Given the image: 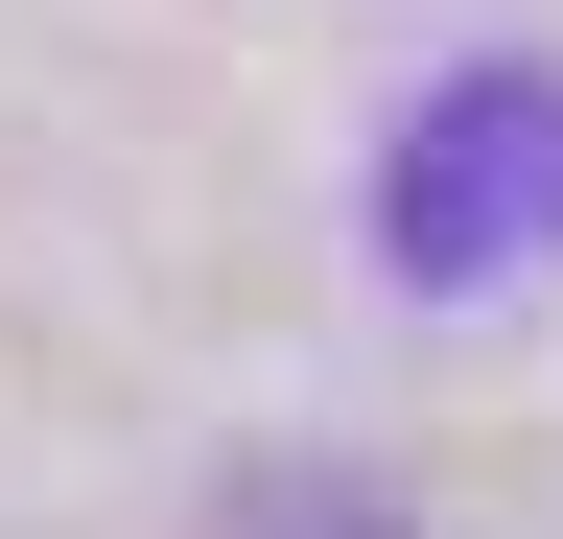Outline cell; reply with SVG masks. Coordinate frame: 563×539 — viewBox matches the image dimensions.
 Here are the masks:
<instances>
[{"instance_id": "obj_1", "label": "cell", "mask_w": 563, "mask_h": 539, "mask_svg": "<svg viewBox=\"0 0 563 539\" xmlns=\"http://www.w3.org/2000/svg\"><path fill=\"white\" fill-rule=\"evenodd\" d=\"M376 258H399L422 305H517L540 258H563V71H540V47L446 71L376 142Z\"/></svg>"}, {"instance_id": "obj_2", "label": "cell", "mask_w": 563, "mask_h": 539, "mask_svg": "<svg viewBox=\"0 0 563 539\" xmlns=\"http://www.w3.org/2000/svg\"><path fill=\"white\" fill-rule=\"evenodd\" d=\"M211 539H399V469H235Z\"/></svg>"}]
</instances>
